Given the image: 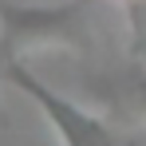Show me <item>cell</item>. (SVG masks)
Here are the masks:
<instances>
[{
	"instance_id": "1",
	"label": "cell",
	"mask_w": 146,
	"mask_h": 146,
	"mask_svg": "<svg viewBox=\"0 0 146 146\" xmlns=\"http://www.w3.org/2000/svg\"><path fill=\"white\" fill-rule=\"evenodd\" d=\"M0 48L12 59L36 48H91V24H87V4L63 0V4H12L0 0Z\"/></svg>"
},
{
	"instance_id": "2",
	"label": "cell",
	"mask_w": 146,
	"mask_h": 146,
	"mask_svg": "<svg viewBox=\"0 0 146 146\" xmlns=\"http://www.w3.org/2000/svg\"><path fill=\"white\" fill-rule=\"evenodd\" d=\"M16 91H24L32 99V107L48 119V126L55 130L59 146H130L107 119H99L91 111H83L79 103H71L67 95H59L55 87H48L40 75H32L24 67V59H12L8 75H4Z\"/></svg>"
},
{
	"instance_id": "3",
	"label": "cell",
	"mask_w": 146,
	"mask_h": 146,
	"mask_svg": "<svg viewBox=\"0 0 146 146\" xmlns=\"http://www.w3.org/2000/svg\"><path fill=\"white\" fill-rule=\"evenodd\" d=\"M130 103H134V111L146 119V75L138 79V87H134V95H130Z\"/></svg>"
},
{
	"instance_id": "4",
	"label": "cell",
	"mask_w": 146,
	"mask_h": 146,
	"mask_svg": "<svg viewBox=\"0 0 146 146\" xmlns=\"http://www.w3.org/2000/svg\"><path fill=\"white\" fill-rule=\"evenodd\" d=\"M8 63H12V55H8V51L0 48V79H4V75H8Z\"/></svg>"
}]
</instances>
